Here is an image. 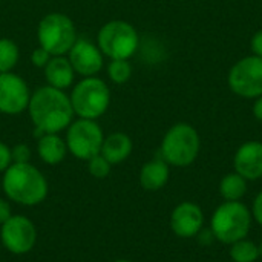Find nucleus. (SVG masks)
I'll use <instances>...</instances> for the list:
<instances>
[{
    "instance_id": "nucleus-7",
    "label": "nucleus",
    "mask_w": 262,
    "mask_h": 262,
    "mask_svg": "<svg viewBox=\"0 0 262 262\" xmlns=\"http://www.w3.org/2000/svg\"><path fill=\"white\" fill-rule=\"evenodd\" d=\"M140 46V35L134 25L111 20L98 31V48L111 60H129Z\"/></svg>"
},
{
    "instance_id": "nucleus-3",
    "label": "nucleus",
    "mask_w": 262,
    "mask_h": 262,
    "mask_svg": "<svg viewBox=\"0 0 262 262\" xmlns=\"http://www.w3.org/2000/svg\"><path fill=\"white\" fill-rule=\"evenodd\" d=\"M252 223V212L244 203L224 201L212 213L209 229L218 243L230 246L239 239L249 238Z\"/></svg>"
},
{
    "instance_id": "nucleus-16",
    "label": "nucleus",
    "mask_w": 262,
    "mask_h": 262,
    "mask_svg": "<svg viewBox=\"0 0 262 262\" xmlns=\"http://www.w3.org/2000/svg\"><path fill=\"white\" fill-rule=\"evenodd\" d=\"M74 68L68 58L63 55L51 57L48 64L45 66V78L49 86L57 89H68L74 83Z\"/></svg>"
},
{
    "instance_id": "nucleus-26",
    "label": "nucleus",
    "mask_w": 262,
    "mask_h": 262,
    "mask_svg": "<svg viewBox=\"0 0 262 262\" xmlns=\"http://www.w3.org/2000/svg\"><path fill=\"white\" fill-rule=\"evenodd\" d=\"M12 164L11 147L0 141V172H5Z\"/></svg>"
},
{
    "instance_id": "nucleus-31",
    "label": "nucleus",
    "mask_w": 262,
    "mask_h": 262,
    "mask_svg": "<svg viewBox=\"0 0 262 262\" xmlns=\"http://www.w3.org/2000/svg\"><path fill=\"white\" fill-rule=\"evenodd\" d=\"M253 115L258 121L262 123V95L255 98V103H253Z\"/></svg>"
},
{
    "instance_id": "nucleus-12",
    "label": "nucleus",
    "mask_w": 262,
    "mask_h": 262,
    "mask_svg": "<svg viewBox=\"0 0 262 262\" xmlns=\"http://www.w3.org/2000/svg\"><path fill=\"white\" fill-rule=\"evenodd\" d=\"M204 227V212L193 201H183L170 213V229L183 239L196 238Z\"/></svg>"
},
{
    "instance_id": "nucleus-9",
    "label": "nucleus",
    "mask_w": 262,
    "mask_h": 262,
    "mask_svg": "<svg viewBox=\"0 0 262 262\" xmlns=\"http://www.w3.org/2000/svg\"><path fill=\"white\" fill-rule=\"evenodd\" d=\"M229 88L241 98H258L262 95V58L249 55L236 61L227 75Z\"/></svg>"
},
{
    "instance_id": "nucleus-6",
    "label": "nucleus",
    "mask_w": 262,
    "mask_h": 262,
    "mask_svg": "<svg viewBox=\"0 0 262 262\" xmlns=\"http://www.w3.org/2000/svg\"><path fill=\"white\" fill-rule=\"evenodd\" d=\"M37 38L40 46L55 57L68 54L78 37L71 17L61 12H49L38 23Z\"/></svg>"
},
{
    "instance_id": "nucleus-4",
    "label": "nucleus",
    "mask_w": 262,
    "mask_h": 262,
    "mask_svg": "<svg viewBox=\"0 0 262 262\" xmlns=\"http://www.w3.org/2000/svg\"><path fill=\"white\" fill-rule=\"evenodd\" d=\"M201 138L198 130L189 123L173 124L163 137L161 158L173 167H189L200 155Z\"/></svg>"
},
{
    "instance_id": "nucleus-17",
    "label": "nucleus",
    "mask_w": 262,
    "mask_h": 262,
    "mask_svg": "<svg viewBox=\"0 0 262 262\" xmlns=\"http://www.w3.org/2000/svg\"><path fill=\"white\" fill-rule=\"evenodd\" d=\"M134 144L129 135L123 132H114L104 138L101 146V155L114 166L126 161L132 154Z\"/></svg>"
},
{
    "instance_id": "nucleus-28",
    "label": "nucleus",
    "mask_w": 262,
    "mask_h": 262,
    "mask_svg": "<svg viewBox=\"0 0 262 262\" xmlns=\"http://www.w3.org/2000/svg\"><path fill=\"white\" fill-rule=\"evenodd\" d=\"M250 48H252V55H256L262 58V29L256 31L250 40Z\"/></svg>"
},
{
    "instance_id": "nucleus-27",
    "label": "nucleus",
    "mask_w": 262,
    "mask_h": 262,
    "mask_svg": "<svg viewBox=\"0 0 262 262\" xmlns=\"http://www.w3.org/2000/svg\"><path fill=\"white\" fill-rule=\"evenodd\" d=\"M252 218L253 221H256V224H259L262 227V190L255 196L253 203H252Z\"/></svg>"
},
{
    "instance_id": "nucleus-20",
    "label": "nucleus",
    "mask_w": 262,
    "mask_h": 262,
    "mask_svg": "<svg viewBox=\"0 0 262 262\" xmlns=\"http://www.w3.org/2000/svg\"><path fill=\"white\" fill-rule=\"evenodd\" d=\"M229 255L233 262H258V259L261 258L259 246L249 238L230 244Z\"/></svg>"
},
{
    "instance_id": "nucleus-21",
    "label": "nucleus",
    "mask_w": 262,
    "mask_h": 262,
    "mask_svg": "<svg viewBox=\"0 0 262 262\" xmlns=\"http://www.w3.org/2000/svg\"><path fill=\"white\" fill-rule=\"evenodd\" d=\"M18 46L9 38H0V74L12 72L18 61Z\"/></svg>"
},
{
    "instance_id": "nucleus-5",
    "label": "nucleus",
    "mask_w": 262,
    "mask_h": 262,
    "mask_svg": "<svg viewBox=\"0 0 262 262\" xmlns=\"http://www.w3.org/2000/svg\"><path fill=\"white\" fill-rule=\"evenodd\" d=\"M71 104L74 114L80 118L97 120L101 117L111 104L109 86L98 77H84L71 94Z\"/></svg>"
},
{
    "instance_id": "nucleus-14",
    "label": "nucleus",
    "mask_w": 262,
    "mask_h": 262,
    "mask_svg": "<svg viewBox=\"0 0 262 262\" xmlns=\"http://www.w3.org/2000/svg\"><path fill=\"white\" fill-rule=\"evenodd\" d=\"M233 169L247 181H258L262 178V143L246 141L241 144L233 157Z\"/></svg>"
},
{
    "instance_id": "nucleus-29",
    "label": "nucleus",
    "mask_w": 262,
    "mask_h": 262,
    "mask_svg": "<svg viewBox=\"0 0 262 262\" xmlns=\"http://www.w3.org/2000/svg\"><path fill=\"white\" fill-rule=\"evenodd\" d=\"M11 216H12V210H11L9 201L5 198H0V226L5 224Z\"/></svg>"
},
{
    "instance_id": "nucleus-8",
    "label": "nucleus",
    "mask_w": 262,
    "mask_h": 262,
    "mask_svg": "<svg viewBox=\"0 0 262 262\" xmlns=\"http://www.w3.org/2000/svg\"><path fill=\"white\" fill-rule=\"evenodd\" d=\"M68 152H71L78 160H91L101 152L104 141L103 129L95 123V120L78 118L72 121L66 134Z\"/></svg>"
},
{
    "instance_id": "nucleus-30",
    "label": "nucleus",
    "mask_w": 262,
    "mask_h": 262,
    "mask_svg": "<svg viewBox=\"0 0 262 262\" xmlns=\"http://www.w3.org/2000/svg\"><path fill=\"white\" fill-rule=\"evenodd\" d=\"M196 238H198V243L200 244H203V246H210L213 241H216L215 239V236H213V233H212V230L210 229H201V232L196 235Z\"/></svg>"
},
{
    "instance_id": "nucleus-2",
    "label": "nucleus",
    "mask_w": 262,
    "mask_h": 262,
    "mask_svg": "<svg viewBox=\"0 0 262 262\" xmlns=\"http://www.w3.org/2000/svg\"><path fill=\"white\" fill-rule=\"evenodd\" d=\"M2 187L9 201L25 207L43 203L49 190L45 175L31 163H12L3 172Z\"/></svg>"
},
{
    "instance_id": "nucleus-32",
    "label": "nucleus",
    "mask_w": 262,
    "mask_h": 262,
    "mask_svg": "<svg viewBox=\"0 0 262 262\" xmlns=\"http://www.w3.org/2000/svg\"><path fill=\"white\" fill-rule=\"evenodd\" d=\"M114 262H132V261H129V259H117V261H114Z\"/></svg>"
},
{
    "instance_id": "nucleus-11",
    "label": "nucleus",
    "mask_w": 262,
    "mask_h": 262,
    "mask_svg": "<svg viewBox=\"0 0 262 262\" xmlns=\"http://www.w3.org/2000/svg\"><path fill=\"white\" fill-rule=\"evenodd\" d=\"M29 89L26 81L12 72L0 74V112L6 115H18L28 109Z\"/></svg>"
},
{
    "instance_id": "nucleus-25",
    "label": "nucleus",
    "mask_w": 262,
    "mask_h": 262,
    "mask_svg": "<svg viewBox=\"0 0 262 262\" xmlns=\"http://www.w3.org/2000/svg\"><path fill=\"white\" fill-rule=\"evenodd\" d=\"M51 57H52V55H51L46 49H43V48L40 46V48H37V49L32 51V54H31V61H32V64L37 66V68H45V66L48 64V61L51 60Z\"/></svg>"
},
{
    "instance_id": "nucleus-15",
    "label": "nucleus",
    "mask_w": 262,
    "mask_h": 262,
    "mask_svg": "<svg viewBox=\"0 0 262 262\" xmlns=\"http://www.w3.org/2000/svg\"><path fill=\"white\" fill-rule=\"evenodd\" d=\"M170 177V166L160 157L143 164L140 170V184L147 192L163 189Z\"/></svg>"
},
{
    "instance_id": "nucleus-22",
    "label": "nucleus",
    "mask_w": 262,
    "mask_h": 262,
    "mask_svg": "<svg viewBox=\"0 0 262 262\" xmlns=\"http://www.w3.org/2000/svg\"><path fill=\"white\" fill-rule=\"evenodd\" d=\"M107 75L114 83L123 84L130 78L132 66L127 60H112L107 66Z\"/></svg>"
},
{
    "instance_id": "nucleus-24",
    "label": "nucleus",
    "mask_w": 262,
    "mask_h": 262,
    "mask_svg": "<svg viewBox=\"0 0 262 262\" xmlns=\"http://www.w3.org/2000/svg\"><path fill=\"white\" fill-rule=\"evenodd\" d=\"M12 163H29L31 160V149L25 143H18L11 149Z\"/></svg>"
},
{
    "instance_id": "nucleus-18",
    "label": "nucleus",
    "mask_w": 262,
    "mask_h": 262,
    "mask_svg": "<svg viewBox=\"0 0 262 262\" xmlns=\"http://www.w3.org/2000/svg\"><path fill=\"white\" fill-rule=\"evenodd\" d=\"M37 152L43 163L55 166L66 158L68 146L58 134H43L41 137H38Z\"/></svg>"
},
{
    "instance_id": "nucleus-19",
    "label": "nucleus",
    "mask_w": 262,
    "mask_h": 262,
    "mask_svg": "<svg viewBox=\"0 0 262 262\" xmlns=\"http://www.w3.org/2000/svg\"><path fill=\"white\" fill-rule=\"evenodd\" d=\"M249 181L236 172H230L224 175L220 181V195L224 201H241L247 190Z\"/></svg>"
},
{
    "instance_id": "nucleus-10",
    "label": "nucleus",
    "mask_w": 262,
    "mask_h": 262,
    "mask_svg": "<svg viewBox=\"0 0 262 262\" xmlns=\"http://www.w3.org/2000/svg\"><path fill=\"white\" fill-rule=\"evenodd\" d=\"M0 241L12 255H26L37 243V229L28 216L12 215L0 227Z\"/></svg>"
},
{
    "instance_id": "nucleus-13",
    "label": "nucleus",
    "mask_w": 262,
    "mask_h": 262,
    "mask_svg": "<svg viewBox=\"0 0 262 262\" xmlns=\"http://www.w3.org/2000/svg\"><path fill=\"white\" fill-rule=\"evenodd\" d=\"M68 54L74 71L83 77H94L103 68V52L89 40L77 38Z\"/></svg>"
},
{
    "instance_id": "nucleus-1",
    "label": "nucleus",
    "mask_w": 262,
    "mask_h": 262,
    "mask_svg": "<svg viewBox=\"0 0 262 262\" xmlns=\"http://www.w3.org/2000/svg\"><path fill=\"white\" fill-rule=\"evenodd\" d=\"M31 121L35 127V137L43 134H58L69 127L74 118L71 98L57 88L41 86L29 98L28 104Z\"/></svg>"
},
{
    "instance_id": "nucleus-33",
    "label": "nucleus",
    "mask_w": 262,
    "mask_h": 262,
    "mask_svg": "<svg viewBox=\"0 0 262 262\" xmlns=\"http://www.w3.org/2000/svg\"><path fill=\"white\" fill-rule=\"evenodd\" d=\"M258 246H259V253H261V258H262V239H261V243H259Z\"/></svg>"
},
{
    "instance_id": "nucleus-23",
    "label": "nucleus",
    "mask_w": 262,
    "mask_h": 262,
    "mask_svg": "<svg viewBox=\"0 0 262 262\" xmlns=\"http://www.w3.org/2000/svg\"><path fill=\"white\" fill-rule=\"evenodd\" d=\"M111 167H112V164L101 154H98V155L92 157L91 160H88V170L97 180L107 178L109 173H111Z\"/></svg>"
}]
</instances>
